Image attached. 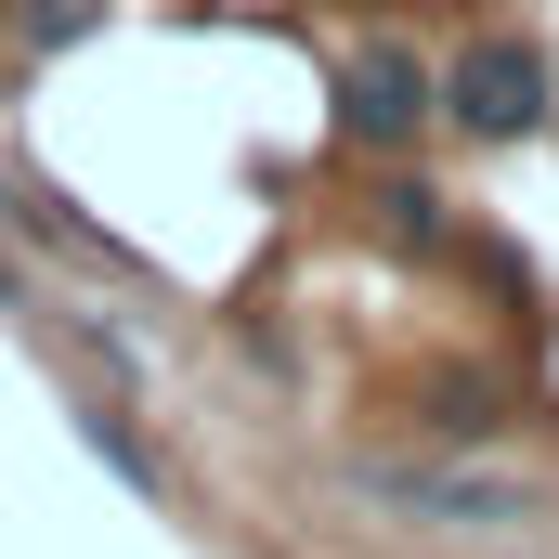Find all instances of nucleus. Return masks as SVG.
Segmentation results:
<instances>
[{
  "label": "nucleus",
  "mask_w": 559,
  "mask_h": 559,
  "mask_svg": "<svg viewBox=\"0 0 559 559\" xmlns=\"http://www.w3.org/2000/svg\"><path fill=\"white\" fill-rule=\"evenodd\" d=\"M429 92H442V131L468 143H534L559 105V52L534 26H481V39H455L442 66H429Z\"/></svg>",
  "instance_id": "obj_1"
},
{
  "label": "nucleus",
  "mask_w": 559,
  "mask_h": 559,
  "mask_svg": "<svg viewBox=\"0 0 559 559\" xmlns=\"http://www.w3.org/2000/svg\"><path fill=\"white\" fill-rule=\"evenodd\" d=\"M13 222H26V182H13V169H0V235H13Z\"/></svg>",
  "instance_id": "obj_8"
},
{
  "label": "nucleus",
  "mask_w": 559,
  "mask_h": 559,
  "mask_svg": "<svg viewBox=\"0 0 559 559\" xmlns=\"http://www.w3.org/2000/svg\"><path fill=\"white\" fill-rule=\"evenodd\" d=\"M352 495L417 508V521H521V508H534V495L495 481V468H404V455H352Z\"/></svg>",
  "instance_id": "obj_3"
},
{
  "label": "nucleus",
  "mask_w": 559,
  "mask_h": 559,
  "mask_svg": "<svg viewBox=\"0 0 559 559\" xmlns=\"http://www.w3.org/2000/svg\"><path fill=\"white\" fill-rule=\"evenodd\" d=\"M0 312H26V261H13V235H0Z\"/></svg>",
  "instance_id": "obj_7"
},
{
  "label": "nucleus",
  "mask_w": 559,
  "mask_h": 559,
  "mask_svg": "<svg viewBox=\"0 0 559 559\" xmlns=\"http://www.w3.org/2000/svg\"><path fill=\"white\" fill-rule=\"evenodd\" d=\"M442 118V92H429V66L404 39H365L352 66H338V143H365V156H404V143Z\"/></svg>",
  "instance_id": "obj_2"
},
{
  "label": "nucleus",
  "mask_w": 559,
  "mask_h": 559,
  "mask_svg": "<svg viewBox=\"0 0 559 559\" xmlns=\"http://www.w3.org/2000/svg\"><path fill=\"white\" fill-rule=\"evenodd\" d=\"M429 429H442V442H481V429H508L495 378H429Z\"/></svg>",
  "instance_id": "obj_4"
},
{
  "label": "nucleus",
  "mask_w": 559,
  "mask_h": 559,
  "mask_svg": "<svg viewBox=\"0 0 559 559\" xmlns=\"http://www.w3.org/2000/svg\"><path fill=\"white\" fill-rule=\"evenodd\" d=\"M378 235L391 248H442V195L429 182H378Z\"/></svg>",
  "instance_id": "obj_6"
},
{
  "label": "nucleus",
  "mask_w": 559,
  "mask_h": 559,
  "mask_svg": "<svg viewBox=\"0 0 559 559\" xmlns=\"http://www.w3.org/2000/svg\"><path fill=\"white\" fill-rule=\"evenodd\" d=\"M92 26H105V0H26V13H13V39H26V52H79Z\"/></svg>",
  "instance_id": "obj_5"
}]
</instances>
